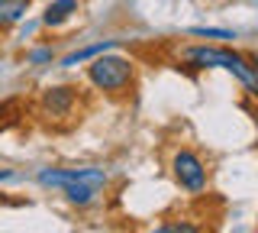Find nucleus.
Instances as JSON below:
<instances>
[{
  "label": "nucleus",
  "instance_id": "obj_14",
  "mask_svg": "<svg viewBox=\"0 0 258 233\" xmlns=\"http://www.w3.org/2000/svg\"><path fill=\"white\" fill-rule=\"evenodd\" d=\"M13 178V172H10V168H0V181H10Z\"/></svg>",
  "mask_w": 258,
  "mask_h": 233
},
{
  "label": "nucleus",
  "instance_id": "obj_13",
  "mask_svg": "<svg viewBox=\"0 0 258 233\" xmlns=\"http://www.w3.org/2000/svg\"><path fill=\"white\" fill-rule=\"evenodd\" d=\"M32 33H36V23H29V26H23V33H20V36L26 39V36H32Z\"/></svg>",
  "mask_w": 258,
  "mask_h": 233
},
{
  "label": "nucleus",
  "instance_id": "obj_9",
  "mask_svg": "<svg viewBox=\"0 0 258 233\" xmlns=\"http://www.w3.org/2000/svg\"><path fill=\"white\" fill-rule=\"evenodd\" d=\"M32 0H0V29L7 26H16L23 17H26Z\"/></svg>",
  "mask_w": 258,
  "mask_h": 233
},
{
  "label": "nucleus",
  "instance_id": "obj_3",
  "mask_svg": "<svg viewBox=\"0 0 258 233\" xmlns=\"http://www.w3.org/2000/svg\"><path fill=\"white\" fill-rule=\"evenodd\" d=\"M171 168H174V178L181 181V188H187L190 195H200L207 188V165L197 152L177 149L174 159H171Z\"/></svg>",
  "mask_w": 258,
  "mask_h": 233
},
{
  "label": "nucleus",
  "instance_id": "obj_2",
  "mask_svg": "<svg viewBox=\"0 0 258 233\" xmlns=\"http://www.w3.org/2000/svg\"><path fill=\"white\" fill-rule=\"evenodd\" d=\"M87 78H91L94 87H100L107 94H123L133 84V62L123 59V55H103L87 68Z\"/></svg>",
  "mask_w": 258,
  "mask_h": 233
},
{
  "label": "nucleus",
  "instance_id": "obj_12",
  "mask_svg": "<svg viewBox=\"0 0 258 233\" xmlns=\"http://www.w3.org/2000/svg\"><path fill=\"white\" fill-rule=\"evenodd\" d=\"M29 65H45V62H52V49H36V52H29Z\"/></svg>",
  "mask_w": 258,
  "mask_h": 233
},
{
  "label": "nucleus",
  "instance_id": "obj_10",
  "mask_svg": "<svg viewBox=\"0 0 258 233\" xmlns=\"http://www.w3.org/2000/svg\"><path fill=\"white\" fill-rule=\"evenodd\" d=\"M149 233H204V227L194 220H168V223H158L152 227Z\"/></svg>",
  "mask_w": 258,
  "mask_h": 233
},
{
  "label": "nucleus",
  "instance_id": "obj_7",
  "mask_svg": "<svg viewBox=\"0 0 258 233\" xmlns=\"http://www.w3.org/2000/svg\"><path fill=\"white\" fill-rule=\"evenodd\" d=\"M100 191H103V184H97V181H75V184L64 188V198H68V204L87 207V204H94V201H97Z\"/></svg>",
  "mask_w": 258,
  "mask_h": 233
},
{
  "label": "nucleus",
  "instance_id": "obj_6",
  "mask_svg": "<svg viewBox=\"0 0 258 233\" xmlns=\"http://www.w3.org/2000/svg\"><path fill=\"white\" fill-rule=\"evenodd\" d=\"M75 13H78V0H52L42 13V26L55 29V26H61V23H68Z\"/></svg>",
  "mask_w": 258,
  "mask_h": 233
},
{
  "label": "nucleus",
  "instance_id": "obj_8",
  "mask_svg": "<svg viewBox=\"0 0 258 233\" xmlns=\"http://www.w3.org/2000/svg\"><path fill=\"white\" fill-rule=\"evenodd\" d=\"M113 45H116V39H103V42L84 45V49H78V52L64 55V59H61V68H75V65H81V62H87V59H97L100 52H110Z\"/></svg>",
  "mask_w": 258,
  "mask_h": 233
},
{
  "label": "nucleus",
  "instance_id": "obj_5",
  "mask_svg": "<svg viewBox=\"0 0 258 233\" xmlns=\"http://www.w3.org/2000/svg\"><path fill=\"white\" fill-rule=\"evenodd\" d=\"M78 94L71 91V87H48L42 94V107L48 117H68V110L75 107Z\"/></svg>",
  "mask_w": 258,
  "mask_h": 233
},
{
  "label": "nucleus",
  "instance_id": "obj_4",
  "mask_svg": "<svg viewBox=\"0 0 258 233\" xmlns=\"http://www.w3.org/2000/svg\"><path fill=\"white\" fill-rule=\"evenodd\" d=\"M36 178L45 188H68L75 181H97L107 188V172L103 168H42Z\"/></svg>",
  "mask_w": 258,
  "mask_h": 233
},
{
  "label": "nucleus",
  "instance_id": "obj_1",
  "mask_svg": "<svg viewBox=\"0 0 258 233\" xmlns=\"http://www.w3.org/2000/svg\"><path fill=\"white\" fill-rule=\"evenodd\" d=\"M184 62H190L194 68H226L239 78L248 91H255L258 78H255V65L239 52H229V49H213V45H190L184 49Z\"/></svg>",
  "mask_w": 258,
  "mask_h": 233
},
{
  "label": "nucleus",
  "instance_id": "obj_11",
  "mask_svg": "<svg viewBox=\"0 0 258 233\" xmlns=\"http://www.w3.org/2000/svg\"><path fill=\"white\" fill-rule=\"evenodd\" d=\"M187 33L190 36H207V39H236V33H229V29H207V26H194Z\"/></svg>",
  "mask_w": 258,
  "mask_h": 233
}]
</instances>
